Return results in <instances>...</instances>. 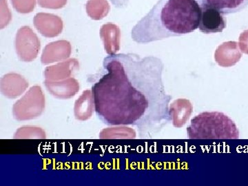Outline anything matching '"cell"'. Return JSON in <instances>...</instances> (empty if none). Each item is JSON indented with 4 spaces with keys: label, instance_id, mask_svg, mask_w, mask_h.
Listing matches in <instances>:
<instances>
[{
    "label": "cell",
    "instance_id": "2e32d148",
    "mask_svg": "<svg viewBox=\"0 0 248 186\" xmlns=\"http://www.w3.org/2000/svg\"><path fill=\"white\" fill-rule=\"evenodd\" d=\"M136 133L133 128L125 125H116L103 129L99 133L100 139H135Z\"/></svg>",
    "mask_w": 248,
    "mask_h": 186
},
{
    "label": "cell",
    "instance_id": "ac0fdd59",
    "mask_svg": "<svg viewBox=\"0 0 248 186\" xmlns=\"http://www.w3.org/2000/svg\"><path fill=\"white\" fill-rule=\"evenodd\" d=\"M46 132L43 129L37 126L21 127L14 135V139H45Z\"/></svg>",
    "mask_w": 248,
    "mask_h": 186
},
{
    "label": "cell",
    "instance_id": "e0dca14e",
    "mask_svg": "<svg viewBox=\"0 0 248 186\" xmlns=\"http://www.w3.org/2000/svg\"><path fill=\"white\" fill-rule=\"evenodd\" d=\"M86 11L90 17L95 20L102 19L108 12V4L106 0H89Z\"/></svg>",
    "mask_w": 248,
    "mask_h": 186
},
{
    "label": "cell",
    "instance_id": "7a4b0ae2",
    "mask_svg": "<svg viewBox=\"0 0 248 186\" xmlns=\"http://www.w3.org/2000/svg\"><path fill=\"white\" fill-rule=\"evenodd\" d=\"M202 9L197 0H159L132 30L138 43L191 33L199 29Z\"/></svg>",
    "mask_w": 248,
    "mask_h": 186
},
{
    "label": "cell",
    "instance_id": "52a82bcc",
    "mask_svg": "<svg viewBox=\"0 0 248 186\" xmlns=\"http://www.w3.org/2000/svg\"><path fill=\"white\" fill-rule=\"evenodd\" d=\"M45 85L53 97L60 99H71L79 92L80 89L79 81L73 78L60 81L46 79Z\"/></svg>",
    "mask_w": 248,
    "mask_h": 186
},
{
    "label": "cell",
    "instance_id": "8fae6325",
    "mask_svg": "<svg viewBox=\"0 0 248 186\" xmlns=\"http://www.w3.org/2000/svg\"><path fill=\"white\" fill-rule=\"evenodd\" d=\"M193 110L192 103L186 99H178L169 106V114L172 125L182 128L190 119Z\"/></svg>",
    "mask_w": 248,
    "mask_h": 186
},
{
    "label": "cell",
    "instance_id": "4fadbf2b",
    "mask_svg": "<svg viewBox=\"0 0 248 186\" xmlns=\"http://www.w3.org/2000/svg\"><path fill=\"white\" fill-rule=\"evenodd\" d=\"M79 68V62L76 59H71L54 66H48L45 71L46 79L60 81L71 78L72 75Z\"/></svg>",
    "mask_w": 248,
    "mask_h": 186
},
{
    "label": "cell",
    "instance_id": "5bb4252c",
    "mask_svg": "<svg viewBox=\"0 0 248 186\" xmlns=\"http://www.w3.org/2000/svg\"><path fill=\"white\" fill-rule=\"evenodd\" d=\"M94 109L92 90H86L75 103V117L81 122L89 120L92 117Z\"/></svg>",
    "mask_w": 248,
    "mask_h": 186
},
{
    "label": "cell",
    "instance_id": "277c9868",
    "mask_svg": "<svg viewBox=\"0 0 248 186\" xmlns=\"http://www.w3.org/2000/svg\"><path fill=\"white\" fill-rule=\"evenodd\" d=\"M45 109V96L40 86L31 87L15 103L13 115L18 122L33 120L42 115Z\"/></svg>",
    "mask_w": 248,
    "mask_h": 186
},
{
    "label": "cell",
    "instance_id": "30bf717a",
    "mask_svg": "<svg viewBox=\"0 0 248 186\" xmlns=\"http://www.w3.org/2000/svg\"><path fill=\"white\" fill-rule=\"evenodd\" d=\"M71 45L67 41H57L46 46L42 53L41 62L43 64L63 61L71 54Z\"/></svg>",
    "mask_w": 248,
    "mask_h": 186
},
{
    "label": "cell",
    "instance_id": "3957f363",
    "mask_svg": "<svg viewBox=\"0 0 248 186\" xmlns=\"http://www.w3.org/2000/svg\"><path fill=\"white\" fill-rule=\"evenodd\" d=\"M187 136L192 140L239 139L237 126L228 116L219 112H205L191 120Z\"/></svg>",
    "mask_w": 248,
    "mask_h": 186
},
{
    "label": "cell",
    "instance_id": "9c48e42d",
    "mask_svg": "<svg viewBox=\"0 0 248 186\" xmlns=\"http://www.w3.org/2000/svg\"><path fill=\"white\" fill-rule=\"evenodd\" d=\"M34 25L41 35L46 37H55L63 30L61 18L54 15L38 14L34 18Z\"/></svg>",
    "mask_w": 248,
    "mask_h": 186
},
{
    "label": "cell",
    "instance_id": "ba28073f",
    "mask_svg": "<svg viewBox=\"0 0 248 186\" xmlns=\"http://www.w3.org/2000/svg\"><path fill=\"white\" fill-rule=\"evenodd\" d=\"M29 82L16 73H9L1 78L0 90L1 94L8 99H16L22 95L29 87Z\"/></svg>",
    "mask_w": 248,
    "mask_h": 186
},
{
    "label": "cell",
    "instance_id": "d6986e66",
    "mask_svg": "<svg viewBox=\"0 0 248 186\" xmlns=\"http://www.w3.org/2000/svg\"><path fill=\"white\" fill-rule=\"evenodd\" d=\"M13 6L21 14L32 12L35 6V0H11Z\"/></svg>",
    "mask_w": 248,
    "mask_h": 186
},
{
    "label": "cell",
    "instance_id": "8992f818",
    "mask_svg": "<svg viewBox=\"0 0 248 186\" xmlns=\"http://www.w3.org/2000/svg\"><path fill=\"white\" fill-rule=\"evenodd\" d=\"M201 16L199 29L204 34L222 32L226 28V18L219 11L212 8L201 7Z\"/></svg>",
    "mask_w": 248,
    "mask_h": 186
},
{
    "label": "cell",
    "instance_id": "ffe728a7",
    "mask_svg": "<svg viewBox=\"0 0 248 186\" xmlns=\"http://www.w3.org/2000/svg\"><path fill=\"white\" fill-rule=\"evenodd\" d=\"M67 0H38L41 7L48 9H60L66 5Z\"/></svg>",
    "mask_w": 248,
    "mask_h": 186
},
{
    "label": "cell",
    "instance_id": "9a60e30c",
    "mask_svg": "<svg viewBox=\"0 0 248 186\" xmlns=\"http://www.w3.org/2000/svg\"><path fill=\"white\" fill-rule=\"evenodd\" d=\"M115 25L108 24L102 26L101 38L108 55H114L120 50V32Z\"/></svg>",
    "mask_w": 248,
    "mask_h": 186
},
{
    "label": "cell",
    "instance_id": "7c38bea8",
    "mask_svg": "<svg viewBox=\"0 0 248 186\" xmlns=\"http://www.w3.org/2000/svg\"><path fill=\"white\" fill-rule=\"evenodd\" d=\"M201 7L212 8L223 15L234 14L248 6V0H197Z\"/></svg>",
    "mask_w": 248,
    "mask_h": 186
},
{
    "label": "cell",
    "instance_id": "44dd1931",
    "mask_svg": "<svg viewBox=\"0 0 248 186\" xmlns=\"http://www.w3.org/2000/svg\"><path fill=\"white\" fill-rule=\"evenodd\" d=\"M240 44L242 51L248 54V32H244L240 37Z\"/></svg>",
    "mask_w": 248,
    "mask_h": 186
},
{
    "label": "cell",
    "instance_id": "5b68a950",
    "mask_svg": "<svg viewBox=\"0 0 248 186\" xmlns=\"http://www.w3.org/2000/svg\"><path fill=\"white\" fill-rule=\"evenodd\" d=\"M15 45L18 58L22 62L33 61L40 50V41L29 27H23L19 29Z\"/></svg>",
    "mask_w": 248,
    "mask_h": 186
},
{
    "label": "cell",
    "instance_id": "6da1fadb",
    "mask_svg": "<svg viewBox=\"0 0 248 186\" xmlns=\"http://www.w3.org/2000/svg\"><path fill=\"white\" fill-rule=\"evenodd\" d=\"M92 86L94 112L108 125H133L141 139L153 138L171 122L172 96L166 92L164 63L155 56L109 55Z\"/></svg>",
    "mask_w": 248,
    "mask_h": 186
}]
</instances>
